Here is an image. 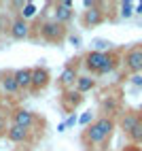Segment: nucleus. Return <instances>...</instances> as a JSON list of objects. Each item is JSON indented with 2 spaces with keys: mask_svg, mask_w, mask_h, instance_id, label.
Instances as JSON below:
<instances>
[{
  "mask_svg": "<svg viewBox=\"0 0 142 151\" xmlns=\"http://www.w3.org/2000/svg\"><path fill=\"white\" fill-rule=\"evenodd\" d=\"M106 19V15H104V11H102V6H93V9H87V11H83V26L85 28H96V26H100Z\"/></svg>",
  "mask_w": 142,
  "mask_h": 151,
  "instance_id": "0eeeda50",
  "label": "nucleus"
},
{
  "mask_svg": "<svg viewBox=\"0 0 142 151\" xmlns=\"http://www.w3.org/2000/svg\"><path fill=\"white\" fill-rule=\"evenodd\" d=\"M117 55L115 53H102V51H89L85 55V66L87 70H91V73H96V75H108L110 70H115L117 66Z\"/></svg>",
  "mask_w": 142,
  "mask_h": 151,
  "instance_id": "f03ea898",
  "label": "nucleus"
},
{
  "mask_svg": "<svg viewBox=\"0 0 142 151\" xmlns=\"http://www.w3.org/2000/svg\"><path fill=\"white\" fill-rule=\"evenodd\" d=\"M6 130H9L6 115H4V113H0V136H6Z\"/></svg>",
  "mask_w": 142,
  "mask_h": 151,
  "instance_id": "4be33fe9",
  "label": "nucleus"
},
{
  "mask_svg": "<svg viewBox=\"0 0 142 151\" xmlns=\"http://www.w3.org/2000/svg\"><path fill=\"white\" fill-rule=\"evenodd\" d=\"M38 32L43 36V41H47V43H62L66 38V26L53 22V19H47V22L40 24Z\"/></svg>",
  "mask_w": 142,
  "mask_h": 151,
  "instance_id": "7ed1b4c3",
  "label": "nucleus"
},
{
  "mask_svg": "<svg viewBox=\"0 0 142 151\" xmlns=\"http://www.w3.org/2000/svg\"><path fill=\"white\" fill-rule=\"evenodd\" d=\"M70 19H72V2L70 0H62V2L55 4V11H53V22L66 26Z\"/></svg>",
  "mask_w": 142,
  "mask_h": 151,
  "instance_id": "423d86ee",
  "label": "nucleus"
},
{
  "mask_svg": "<svg viewBox=\"0 0 142 151\" xmlns=\"http://www.w3.org/2000/svg\"><path fill=\"white\" fill-rule=\"evenodd\" d=\"M138 124H140V115L136 111H127V113H123V117H121V130H123L125 134H129Z\"/></svg>",
  "mask_w": 142,
  "mask_h": 151,
  "instance_id": "ddd939ff",
  "label": "nucleus"
},
{
  "mask_svg": "<svg viewBox=\"0 0 142 151\" xmlns=\"http://www.w3.org/2000/svg\"><path fill=\"white\" fill-rule=\"evenodd\" d=\"M123 64H125V68L129 70V73L138 75L142 70V47L129 49V51L125 53V58H123Z\"/></svg>",
  "mask_w": 142,
  "mask_h": 151,
  "instance_id": "39448f33",
  "label": "nucleus"
},
{
  "mask_svg": "<svg viewBox=\"0 0 142 151\" xmlns=\"http://www.w3.org/2000/svg\"><path fill=\"white\" fill-rule=\"evenodd\" d=\"M127 136L131 138V145H140V143H142V122H140L134 130H131Z\"/></svg>",
  "mask_w": 142,
  "mask_h": 151,
  "instance_id": "6ab92c4d",
  "label": "nucleus"
},
{
  "mask_svg": "<svg viewBox=\"0 0 142 151\" xmlns=\"http://www.w3.org/2000/svg\"><path fill=\"white\" fill-rule=\"evenodd\" d=\"M36 13H38L36 4H32V2H26V4L21 6V15H19V17H21V19H26V22H28V19H30V17H34Z\"/></svg>",
  "mask_w": 142,
  "mask_h": 151,
  "instance_id": "a211bd4d",
  "label": "nucleus"
},
{
  "mask_svg": "<svg viewBox=\"0 0 142 151\" xmlns=\"http://www.w3.org/2000/svg\"><path fill=\"white\" fill-rule=\"evenodd\" d=\"M49 83H51V73L47 68L38 66V68H32V89H45Z\"/></svg>",
  "mask_w": 142,
  "mask_h": 151,
  "instance_id": "6e6552de",
  "label": "nucleus"
},
{
  "mask_svg": "<svg viewBox=\"0 0 142 151\" xmlns=\"http://www.w3.org/2000/svg\"><path fill=\"white\" fill-rule=\"evenodd\" d=\"M70 43H72L74 47H78V36H70Z\"/></svg>",
  "mask_w": 142,
  "mask_h": 151,
  "instance_id": "c85d7f7f",
  "label": "nucleus"
},
{
  "mask_svg": "<svg viewBox=\"0 0 142 151\" xmlns=\"http://www.w3.org/2000/svg\"><path fill=\"white\" fill-rule=\"evenodd\" d=\"M11 36L15 41H24V38L30 36V24L21 17H15L11 22Z\"/></svg>",
  "mask_w": 142,
  "mask_h": 151,
  "instance_id": "1a4fd4ad",
  "label": "nucleus"
},
{
  "mask_svg": "<svg viewBox=\"0 0 142 151\" xmlns=\"http://www.w3.org/2000/svg\"><path fill=\"white\" fill-rule=\"evenodd\" d=\"M123 151H142V149H140L138 145H129V147H125Z\"/></svg>",
  "mask_w": 142,
  "mask_h": 151,
  "instance_id": "bb28decb",
  "label": "nucleus"
},
{
  "mask_svg": "<svg viewBox=\"0 0 142 151\" xmlns=\"http://www.w3.org/2000/svg\"><path fill=\"white\" fill-rule=\"evenodd\" d=\"M76 79H78L76 68H74V66H68V68H64L62 77H59V85L66 87V89H70V87H72V85L76 83Z\"/></svg>",
  "mask_w": 142,
  "mask_h": 151,
  "instance_id": "2eb2a0df",
  "label": "nucleus"
},
{
  "mask_svg": "<svg viewBox=\"0 0 142 151\" xmlns=\"http://www.w3.org/2000/svg\"><path fill=\"white\" fill-rule=\"evenodd\" d=\"M11 122H13V126L30 130V128H34L38 124V117L34 113H30V111H26V109H15L11 113Z\"/></svg>",
  "mask_w": 142,
  "mask_h": 151,
  "instance_id": "20e7f679",
  "label": "nucleus"
},
{
  "mask_svg": "<svg viewBox=\"0 0 142 151\" xmlns=\"http://www.w3.org/2000/svg\"><path fill=\"white\" fill-rule=\"evenodd\" d=\"M0 89H2L6 96H17L19 92H21L19 85H17V81H15V77H13V73L2 75V79H0Z\"/></svg>",
  "mask_w": 142,
  "mask_h": 151,
  "instance_id": "9d476101",
  "label": "nucleus"
},
{
  "mask_svg": "<svg viewBox=\"0 0 142 151\" xmlns=\"http://www.w3.org/2000/svg\"><path fill=\"white\" fill-rule=\"evenodd\" d=\"M102 109L106 111L108 115H113L115 111H117V100H113V98H104V100H102ZM108 115H106V117H108Z\"/></svg>",
  "mask_w": 142,
  "mask_h": 151,
  "instance_id": "aec40b11",
  "label": "nucleus"
},
{
  "mask_svg": "<svg viewBox=\"0 0 142 151\" xmlns=\"http://www.w3.org/2000/svg\"><path fill=\"white\" fill-rule=\"evenodd\" d=\"M83 126H87V124H91V111H87V113H83L81 115V119H78Z\"/></svg>",
  "mask_w": 142,
  "mask_h": 151,
  "instance_id": "5701e85b",
  "label": "nucleus"
},
{
  "mask_svg": "<svg viewBox=\"0 0 142 151\" xmlns=\"http://www.w3.org/2000/svg\"><path fill=\"white\" fill-rule=\"evenodd\" d=\"M6 138L9 140H13V143H17V145H21V143H28V138H30V130H26V128H19V126H9V130H6Z\"/></svg>",
  "mask_w": 142,
  "mask_h": 151,
  "instance_id": "9b49d317",
  "label": "nucleus"
},
{
  "mask_svg": "<svg viewBox=\"0 0 142 151\" xmlns=\"http://www.w3.org/2000/svg\"><path fill=\"white\" fill-rule=\"evenodd\" d=\"M15 81L19 85V89H30L32 87V68H19L13 73Z\"/></svg>",
  "mask_w": 142,
  "mask_h": 151,
  "instance_id": "f8f14e48",
  "label": "nucleus"
},
{
  "mask_svg": "<svg viewBox=\"0 0 142 151\" xmlns=\"http://www.w3.org/2000/svg\"><path fill=\"white\" fill-rule=\"evenodd\" d=\"M83 6H85V11H87V9H93V6H98V2H93V0H85V2H83Z\"/></svg>",
  "mask_w": 142,
  "mask_h": 151,
  "instance_id": "393cba45",
  "label": "nucleus"
},
{
  "mask_svg": "<svg viewBox=\"0 0 142 151\" xmlns=\"http://www.w3.org/2000/svg\"><path fill=\"white\" fill-rule=\"evenodd\" d=\"M93 51H102V53H106L108 51V49L110 47H113V43H110V41H102V38H96V41H93Z\"/></svg>",
  "mask_w": 142,
  "mask_h": 151,
  "instance_id": "412c9836",
  "label": "nucleus"
},
{
  "mask_svg": "<svg viewBox=\"0 0 142 151\" xmlns=\"http://www.w3.org/2000/svg\"><path fill=\"white\" fill-rule=\"evenodd\" d=\"M131 83H134L136 87H140V85H142V77H140V75H134V77H131Z\"/></svg>",
  "mask_w": 142,
  "mask_h": 151,
  "instance_id": "b1692460",
  "label": "nucleus"
},
{
  "mask_svg": "<svg viewBox=\"0 0 142 151\" xmlns=\"http://www.w3.org/2000/svg\"><path fill=\"white\" fill-rule=\"evenodd\" d=\"M134 2H129V0H123V2H119V15L123 19H129L131 15H134Z\"/></svg>",
  "mask_w": 142,
  "mask_h": 151,
  "instance_id": "f3484780",
  "label": "nucleus"
},
{
  "mask_svg": "<svg viewBox=\"0 0 142 151\" xmlns=\"http://www.w3.org/2000/svg\"><path fill=\"white\" fill-rule=\"evenodd\" d=\"M134 13H138V15H142V2H140V4H136V6H134Z\"/></svg>",
  "mask_w": 142,
  "mask_h": 151,
  "instance_id": "cd10ccee",
  "label": "nucleus"
},
{
  "mask_svg": "<svg viewBox=\"0 0 142 151\" xmlns=\"http://www.w3.org/2000/svg\"><path fill=\"white\" fill-rule=\"evenodd\" d=\"M138 115H140V122H142V109H140V111H138Z\"/></svg>",
  "mask_w": 142,
  "mask_h": 151,
  "instance_id": "c756f323",
  "label": "nucleus"
},
{
  "mask_svg": "<svg viewBox=\"0 0 142 151\" xmlns=\"http://www.w3.org/2000/svg\"><path fill=\"white\" fill-rule=\"evenodd\" d=\"M81 102H83V94H78L76 89H68V92L64 94V100H62L64 109H68V111L76 109V106H78Z\"/></svg>",
  "mask_w": 142,
  "mask_h": 151,
  "instance_id": "4468645a",
  "label": "nucleus"
},
{
  "mask_svg": "<svg viewBox=\"0 0 142 151\" xmlns=\"http://www.w3.org/2000/svg\"><path fill=\"white\" fill-rule=\"evenodd\" d=\"M113 130H115V122H113V117H100L96 119V122H91L85 130V140L89 145H102L106 143V140L110 138V134H113Z\"/></svg>",
  "mask_w": 142,
  "mask_h": 151,
  "instance_id": "f257e3e1",
  "label": "nucleus"
},
{
  "mask_svg": "<svg viewBox=\"0 0 142 151\" xmlns=\"http://www.w3.org/2000/svg\"><path fill=\"white\" fill-rule=\"evenodd\" d=\"M74 85H76V92H78V94H85V92H89V89L96 87V79H91L89 75H83V77L76 79Z\"/></svg>",
  "mask_w": 142,
  "mask_h": 151,
  "instance_id": "dca6fc26",
  "label": "nucleus"
},
{
  "mask_svg": "<svg viewBox=\"0 0 142 151\" xmlns=\"http://www.w3.org/2000/svg\"><path fill=\"white\" fill-rule=\"evenodd\" d=\"M74 124H76V115H70V117H68V122H64V126H68V128H70V126H74Z\"/></svg>",
  "mask_w": 142,
  "mask_h": 151,
  "instance_id": "a878e982",
  "label": "nucleus"
}]
</instances>
